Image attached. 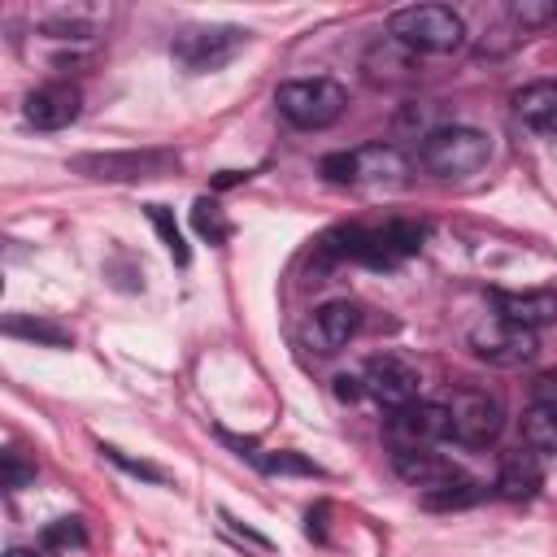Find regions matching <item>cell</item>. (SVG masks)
I'll list each match as a JSON object with an SVG mask.
<instances>
[{"label": "cell", "mask_w": 557, "mask_h": 557, "mask_svg": "<svg viewBox=\"0 0 557 557\" xmlns=\"http://www.w3.org/2000/svg\"><path fill=\"white\" fill-rule=\"evenodd\" d=\"M509 17L527 30V26H548L557 17V0H513L509 4Z\"/></svg>", "instance_id": "cell-27"}, {"label": "cell", "mask_w": 557, "mask_h": 557, "mask_svg": "<svg viewBox=\"0 0 557 557\" xmlns=\"http://www.w3.org/2000/svg\"><path fill=\"white\" fill-rule=\"evenodd\" d=\"M100 453H104L113 466H122L126 474H139V479H148V483H165V470H157V466H148V461H135V457H126V453L113 448V444H100Z\"/></svg>", "instance_id": "cell-29"}, {"label": "cell", "mask_w": 557, "mask_h": 557, "mask_svg": "<svg viewBox=\"0 0 557 557\" xmlns=\"http://www.w3.org/2000/svg\"><path fill=\"white\" fill-rule=\"evenodd\" d=\"M413 61H418V52H409L400 39L383 35L379 44L366 48L361 70H366L370 83H405V78H413Z\"/></svg>", "instance_id": "cell-15"}, {"label": "cell", "mask_w": 557, "mask_h": 557, "mask_svg": "<svg viewBox=\"0 0 557 557\" xmlns=\"http://www.w3.org/2000/svg\"><path fill=\"white\" fill-rule=\"evenodd\" d=\"M513 113L544 131V135H557V83L553 78H540V83H527L522 91H513Z\"/></svg>", "instance_id": "cell-17"}, {"label": "cell", "mask_w": 557, "mask_h": 557, "mask_svg": "<svg viewBox=\"0 0 557 557\" xmlns=\"http://www.w3.org/2000/svg\"><path fill=\"white\" fill-rule=\"evenodd\" d=\"M535 331L518 326V322H505L500 313L483 318L470 326V352L487 366H500V370H513V366H527L535 357Z\"/></svg>", "instance_id": "cell-8"}, {"label": "cell", "mask_w": 557, "mask_h": 557, "mask_svg": "<svg viewBox=\"0 0 557 557\" xmlns=\"http://www.w3.org/2000/svg\"><path fill=\"white\" fill-rule=\"evenodd\" d=\"M4 335H17V339H30V344H48V348H70V331H61L57 322H39V318H4Z\"/></svg>", "instance_id": "cell-20"}, {"label": "cell", "mask_w": 557, "mask_h": 557, "mask_svg": "<svg viewBox=\"0 0 557 557\" xmlns=\"http://www.w3.org/2000/svg\"><path fill=\"white\" fill-rule=\"evenodd\" d=\"M496 313L505 322H518L527 331H540L548 322H557V292L553 287H531V292H492Z\"/></svg>", "instance_id": "cell-12"}, {"label": "cell", "mask_w": 557, "mask_h": 557, "mask_svg": "<svg viewBox=\"0 0 557 557\" xmlns=\"http://www.w3.org/2000/svg\"><path fill=\"white\" fill-rule=\"evenodd\" d=\"M74 174L96 178V183H139V178H161L178 170V157L165 148H131V152H83L70 161Z\"/></svg>", "instance_id": "cell-5"}, {"label": "cell", "mask_w": 557, "mask_h": 557, "mask_svg": "<svg viewBox=\"0 0 557 557\" xmlns=\"http://www.w3.org/2000/svg\"><path fill=\"white\" fill-rule=\"evenodd\" d=\"M522 440L535 453H557V409L548 405H531L522 418Z\"/></svg>", "instance_id": "cell-19"}, {"label": "cell", "mask_w": 557, "mask_h": 557, "mask_svg": "<svg viewBox=\"0 0 557 557\" xmlns=\"http://www.w3.org/2000/svg\"><path fill=\"white\" fill-rule=\"evenodd\" d=\"M78 109H83V96H78L74 83H44L22 104V113H26V122L35 131H61V126H70L78 117Z\"/></svg>", "instance_id": "cell-10"}, {"label": "cell", "mask_w": 557, "mask_h": 557, "mask_svg": "<svg viewBox=\"0 0 557 557\" xmlns=\"http://www.w3.org/2000/svg\"><path fill=\"white\" fill-rule=\"evenodd\" d=\"M361 326V309L352 300H326L313 309V322H309V339L318 344V352H339Z\"/></svg>", "instance_id": "cell-13"}, {"label": "cell", "mask_w": 557, "mask_h": 557, "mask_svg": "<svg viewBox=\"0 0 557 557\" xmlns=\"http://www.w3.org/2000/svg\"><path fill=\"white\" fill-rule=\"evenodd\" d=\"M409 161L392 148V144H366L352 148V183H405Z\"/></svg>", "instance_id": "cell-16"}, {"label": "cell", "mask_w": 557, "mask_h": 557, "mask_svg": "<svg viewBox=\"0 0 557 557\" xmlns=\"http://www.w3.org/2000/svg\"><path fill=\"white\" fill-rule=\"evenodd\" d=\"M483 500V487L470 483V479H457L448 487H435V492H422V505L426 509H466V505H479Z\"/></svg>", "instance_id": "cell-22"}, {"label": "cell", "mask_w": 557, "mask_h": 557, "mask_svg": "<svg viewBox=\"0 0 557 557\" xmlns=\"http://www.w3.org/2000/svg\"><path fill=\"white\" fill-rule=\"evenodd\" d=\"M0 483H4L9 492H22V487L35 483V466H30L22 453H4V457H0Z\"/></svg>", "instance_id": "cell-28"}, {"label": "cell", "mask_w": 557, "mask_h": 557, "mask_svg": "<svg viewBox=\"0 0 557 557\" xmlns=\"http://www.w3.org/2000/svg\"><path fill=\"white\" fill-rule=\"evenodd\" d=\"M387 35L418 57H448L466 44V22L448 4H409L387 17Z\"/></svg>", "instance_id": "cell-1"}, {"label": "cell", "mask_w": 557, "mask_h": 557, "mask_svg": "<svg viewBox=\"0 0 557 557\" xmlns=\"http://www.w3.org/2000/svg\"><path fill=\"white\" fill-rule=\"evenodd\" d=\"M252 461L265 470V474H322V466H313L309 457L300 453H252Z\"/></svg>", "instance_id": "cell-24"}, {"label": "cell", "mask_w": 557, "mask_h": 557, "mask_svg": "<svg viewBox=\"0 0 557 557\" xmlns=\"http://www.w3.org/2000/svg\"><path fill=\"white\" fill-rule=\"evenodd\" d=\"M4 557H44V553H35V548H9Z\"/></svg>", "instance_id": "cell-33"}, {"label": "cell", "mask_w": 557, "mask_h": 557, "mask_svg": "<svg viewBox=\"0 0 557 557\" xmlns=\"http://www.w3.org/2000/svg\"><path fill=\"white\" fill-rule=\"evenodd\" d=\"M248 44V30L244 26H187L174 35L170 44V57L183 74H209V70H222L226 61H235Z\"/></svg>", "instance_id": "cell-4"}, {"label": "cell", "mask_w": 557, "mask_h": 557, "mask_svg": "<svg viewBox=\"0 0 557 557\" xmlns=\"http://www.w3.org/2000/svg\"><path fill=\"white\" fill-rule=\"evenodd\" d=\"M191 222H196V231H200L209 244H222V239H226V231H231V226H226V218H222V209H218L209 196H200V200L191 205Z\"/></svg>", "instance_id": "cell-25"}, {"label": "cell", "mask_w": 557, "mask_h": 557, "mask_svg": "<svg viewBox=\"0 0 557 557\" xmlns=\"http://www.w3.org/2000/svg\"><path fill=\"white\" fill-rule=\"evenodd\" d=\"M379 239H383V248L396 257V261H405V257H413L418 248H422V239H426V226L422 222H387V226H379Z\"/></svg>", "instance_id": "cell-21"}, {"label": "cell", "mask_w": 557, "mask_h": 557, "mask_svg": "<svg viewBox=\"0 0 557 557\" xmlns=\"http://www.w3.org/2000/svg\"><path fill=\"white\" fill-rule=\"evenodd\" d=\"M392 470L409 483V487H422V492H435V487H448L457 483V466L444 461L440 453L431 448H392Z\"/></svg>", "instance_id": "cell-11"}, {"label": "cell", "mask_w": 557, "mask_h": 557, "mask_svg": "<svg viewBox=\"0 0 557 557\" xmlns=\"http://www.w3.org/2000/svg\"><path fill=\"white\" fill-rule=\"evenodd\" d=\"M396 448H426L448 440V405L444 400H413L392 413Z\"/></svg>", "instance_id": "cell-9"}, {"label": "cell", "mask_w": 557, "mask_h": 557, "mask_svg": "<svg viewBox=\"0 0 557 557\" xmlns=\"http://www.w3.org/2000/svg\"><path fill=\"white\" fill-rule=\"evenodd\" d=\"M274 109H278L292 126H300V131H326L331 122L344 117L348 91H344L335 78H322V74H313V78H292V83H278Z\"/></svg>", "instance_id": "cell-3"}, {"label": "cell", "mask_w": 557, "mask_h": 557, "mask_svg": "<svg viewBox=\"0 0 557 557\" xmlns=\"http://www.w3.org/2000/svg\"><path fill=\"white\" fill-rule=\"evenodd\" d=\"M100 22V9H57V13H44L39 26L52 35V39H87Z\"/></svg>", "instance_id": "cell-18"}, {"label": "cell", "mask_w": 557, "mask_h": 557, "mask_svg": "<svg viewBox=\"0 0 557 557\" xmlns=\"http://www.w3.org/2000/svg\"><path fill=\"white\" fill-rule=\"evenodd\" d=\"M335 396H339V400L366 396V392H361V374H339V379H335Z\"/></svg>", "instance_id": "cell-31"}, {"label": "cell", "mask_w": 557, "mask_h": 557, "mask_svg": "<svg viewBox=\"0 0 557 557\" xmlns=\"http://www.w3.org/2000/svg\"><path fill=\"white\" fill-rule=\"evenodd\" d=\"M418 161L435 178H470L492 161V139L479 126H435L422 135Z\"/></svg>", "instance_id": "cell-2"}, {"label": "cell", "mask_w": 557, "mask_h": 557, "mask_svg": "<svg viewBox=\"0 0 557 557\" xmlns=\"http://www.w3.org/2000/svg\"><path fill=\"white\" fill-rule=\"evenodd\" d=\"M231 183H239V174H235V170H222V178H218V187H231Z\"/></svg>", "instance_id": "cell-32"}, {"label": "cell", "mask_w": 557, "mask_h": 557, "mask_svg": "<svg viewBox=\"0 0 557 557\" xmlns=\"http://www.w3.org/2000/svg\"><path fill=\"white\" fill-rule=\"evenodd\" d=\"M535 405L557 409V370H548V374H540V379H535Z\"/></svg>", "instance_id": "cell-30"}, {"label": "cell", "mask_w": 557, "mask_h": 557, "mask_svg": "<svg viewBox=\"0 0 557 557\" xmlns=\"http://www.w3.org/2000/svg\"><path fill=\"white\" fill-rule=\"evenodd\" d=\"M444 405H448V440H457L466 448H487L505 431L500 400L479 387H457Z\"/></svg>", "instance_id": "cell-6"}, {"label": "cell", "mask_w": 557, "mask_h": 557, "mask_svg": "<svg viewBox=\"0 0 557 557\" xmlns=\"http://www.w3.org/2000/svg\"><path fill=\"white\" fill-rule=\"evenodd\" d=\"M544 483V470H540V457L535 448H513L500 457V470H496V492L505 500H531Z\"/></svg>", "instance_id": "cell-14"}, {"label": "cell", "mask_w": 557, "mask_h": 557, "mask_svg": "<svg viewBox=\"0 0 557 557\" xmlns=\"http://www.w3.org/2000/svg\"><path fill=\"white\" fill-rule=\"evenodd\" d=\"M39 544H44V548H83L87 535H83V522H78V518H57V522L44 527Z\"/></svg>", "instance_id": "cell-26"}, {"label": "cell", "mask_w": 557, "mask_h": 557, "mask_svg": "<svg viewBox=\"0 0 557 557\" xmlns=\"http://www.w3.org/2000/svg\"><path fill=\"white\" fill-rule=\"evenodd\" d=\"M148 222L157 226V235H161V244H165V252L178 261V265H187V244H183V231H178V222L170 218V209L165 205H148Z\"/></svg>", "instance_id": "cell-23"}, {"label": "cell", "mask_w": 557, "mask_h": 557, "mask_svg": "<svg viewBox=\"0 0 557 557\" xmlns=\"http://www.w3.org/2000/svg\"><path fill=\"white\" fill-rule=\"evenodd\" d=\"M418 387H422V374H418V366L409 361V357H400V352H374L366 366H361V392L374 400V405H383V409H405V405H413L418 400Z\"/></svg>", "instance_id": "cell-7"}]
</instances>
